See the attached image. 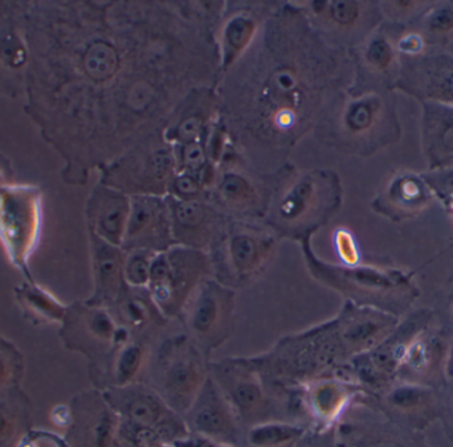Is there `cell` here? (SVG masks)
I'll return each mask as SVG.
<instances>
[{
  "mask_svg": "<svg viewBox=\"0 0 453 447\" xmlns=\"http://www.w3.org/2000/svg\"><path fill=\"white\" fill-rule=\"evenodd\" d=\"M327 19L337 26H351L358 20L361 7L356 2H333L325 4Z\"/></svg>",
  "mask_w": 453,
  "mask_h": 447,
  "instance_id": "cell-33",
  "label": "cell"
},
{
  "mask_svg": "<svg viewBox=\"0 0 453 447\" xmlns=\"http://www.w3.org/2000/svg\"><path fill=\"white\" fill-rule=\"evenodd\" d=\"M401 85L430 102L453 106V56L414 57L404 65Z\"/></svg>",
  "mask_w": 453,
  "mask_h": 447,
  "instance_id": "cell-16",
  "label": "cell"
},
{
  "mask_svg": "<svg viewBox=\"0 0 453 447\" xmlns=\"http://www.w3.org/2000/svg\"><path fill=\"white\" fill-rule=\"evenodd\" d=\"M319 432H316L314 430L313 436L311 437H309V430L306 432V435L303 436V438H301L300 441H298L297 443H296L293 447H326L325 445H322V443H319Z\"/></svg>",
  "mask_w": 453,
  "mask_h": 447,
  "instance_id": "cell-38",
  "label": "cell"
},
{
  "mask_svg": "<svg viewBox=\"0 0 453 447\" xmlns=\"http://www.w3.org/2000/svg\"><path fill=\"white\" fill-rule=\"evenodd\" d=\"M210 277L209 253L174 245L154 257L148 290L162 314L178 321L199 284Z\"/></svg>",
  "mask_w": 453,
  "mask_h": 447,
  "instance_id": "cell-5",
  "label": "cell"
},
{
  "mask_svg": "<svg viewBox=\"0 0 453 447\" xmlns=\"http://www.w3.org/2000/svg\"><path fill=\"white\" fill-rule=\"evenodd\" d=\"M279 237L258 220L228 219L210 247L212 278L234 290L252 284L266 270Z\"/></svg>",
  "mask_w": 453,
  "mask_h": 447,
  "instance_id": "cell-2",
  "label": "cell"
},
{
  "mask_svg": "<svg viewBox=\"0 0 453 447\" xmlns=\"http://www.w3.org/2000/svg\"><path fill=\"white\" fill-rule=\"evenodd\" d=\"M431 201L427 185L414 174H403L391 180L385 195L375 204L378 212L390 216H411L422 211Z\"/></svg>",
  "mask_w": 453,
  "mask_h": 447,
  "instance_id": "cell-23",
  "label": "cell"
},
{
  "mask_svg": "<svg viewBox=\"0 0 453 447\" xmlns=\"http://www.w3.org/2000/svg\"><path fill=\"white\" fill-rule=\"evenodd\" d=\"M452 208H453V199H452Z\"/></svg>",
  "mask_w": 453,
  "mask_h": 447,
  "instance_id": "cell-42",
  "label": "cell"
},
{
  "mask_svg": "<svg viewBox=\"0 0 453 447\" xmlns=\"http://www.w3.org/2000/svg\"><path fill=\"white\" fill-rule=\"evenodd\" d=\"M175 447H234L225 445V443H215V441L207 440V438L199 437V436L190 435L186 440L174 443Z\"/></svg>",
  "mask_w": 453,
  "mask_h": 447,
  "instance_id": "cell-35",
  "label": "cell"
},
{
  "mask_svg": "<svg viewBox=\"0 0 453 447\" xmlns=\"http://www.w3.org/2000/svg\"><path fill=\"white\" fill-rule=\"evenodd\" d=\"M210 376L217 383L240 424L245 429L274 417L284 396L266 384L250 358H226L210 361Z\"/></svg>",
  "mask_w": 453,
  "mask_h": 447,
  "instance_id": "cell-8",
  "label": "cell"
},
{
  "mask_svg": "<svg viewBox=\"0 0 453 447\" xmlns=\"http://www.w3.org/2000/svg\"><path fill=\"white\" fill-rule=\"evenodd\" d=\"M173 239L180 246L209 252L226 217L206 201H180L166 196Z\"/></svg>",
  "mask_w": 453,
  "mask_h": 447,
  "instance_id": "cell-14",
  "label": "cell"
},
{
  "mask_svg": "<svg viewBox=\"0 0 453 447\" xmlns=\"http://www.w3.org/2000/svg\"><path fill=\"white\" fill-rule=\"evenodd\" d=\"M26 447H64V445L60 441L50 437V436H37V437L32 438Z\"/></svg>",
  "mask_w": 453,
  "mask_h": 447,
  "instance_id": "cell-37",
  "label": "cell"
},
{
  "mask_svg": "<svg viewBox=\"0 0 453 447\" xmlns=\"http://www.w3.org/2000/svg\"><path fill=\"white\" fill-rule=\"evenodd\" d=\"M153 345V340L132 337L114 350L106 361L108 390L143 382Z\"/></svg>",
  "mask_w": 453,
  "mask_h": 447,
  "instance_id": "cell-22",
  "label": "cell"
},
{
  "mask_svg": "<svg viewBox=\"0 0 453 447\" xmlns=\"http://www.w3.org/2000/svg\"><path fill=\"white\" fill-rule=\"evenodd\" d=\"M95 262V294L88 302L95 307L111 308L124 289L125 252L92 234Z\"/></svg>",
  "mask_w": 453,
  "mask_h": 447,
  "instance_id": "cell-19",
  "label": "cell"
},
{
  "mask_svg": "<svg viewBox=\"0 0 453 447\" xmlns=\"http://www.w3.org/2000/svg\"><path fill=\"white\" fill-rule=\"evenodd\" d=\"M305 425L288 420H269L248 428L244 445L248 447H293L308 432Z\"/></svg>",
  "mask_w": 453,
  "mask_h": 447,
  "instance_id": "cell-24",
  "label": "cell"
},
{
  "mask_svg": "<svg viewBox=\"0 0 453 447\" xmlns=\"http://www.w3.org/2000/svg\"><path fill=\"white\" fill-rule=\"evenodd\" d=\"M178 321L191 342L211 361L214 352L231 339L236 329V292L210 277L199 284Z\"/></svg>",
  "mask_w": 453,
  "mask_h": 447,
  "instance_id": "cell-7",
  "label": "cell"
},
{
  "mask_svg": "<svg viewBox=\"0 0 453 447\" xmlns=\"http://www.w3.org/2000/svg\"><path fill=\"white\" fill-rule=\"evenodd\" d=\"M0 182H2V175H0ZM0 186H2V183H0Z\"/></svg>",
  "mask_w": 453,
  "mask_h": 447,
  "instance_id": "cell-41",
  "label": "cell"
},
{
  "mask_svg": "<svg viewBox=\"0 0 453 447\" xmlns=\"http://www.w3.org/2000/svg\"><path fill=\"white\" fill-rule=\"evenodd\" d=\"M105 400L121 420L119 436L133 445H174L191 435L183 417L172 411L146 383L109 388Z\"/></svg>",
  "mask_w": 453,
  "mask_h": 447,
  "instance_id": "cell-4",
  "label": "cell"
},
{
  "mask_svg": "<svg viewBox=\"0 0 453 447\" xmlns=\"http://www.w3.org/2000/svg\"><path fill=\"white\" fill-rule=\"evenodd\" d=\"M306 266L311 276L325 286L345 295L356 305L385 310L386 299L399 292H411L406 277L396 271L382 270L372 266H337L325 262L314 253L311 239L301 242Z\"/></svg>",
  "mask_w": 453,
  "mask_h": 447,
  "instance_id": "cell-6",
  "label": "cell"
},
{
  "mask_svg": "<svg viewBox=\"0 0 453 447\" xmlns=\"http://www.w3.org/2000/svg\"><path fill=\"white\" fill-rule=\"evenodd\" d=\"M433 392L423 385L414 384V383H403V384L396 385L388 390L386 400L396 411L417 412L419 409L428 405Z\"/></svg>",
  "mask_w": 453,
  "mask_h": 447,
  "instance_id": "cell-27",
  "label": "cell"
},
{
  "mask_svg": "<svg viewBox=\"0 0 453 447\" xmlns=\"http://www.w3.org/2000/svg\"><path fill=\"white\" fill-rule=\"evenodd\" d=\"M5 428H7V420H5V417L0 413V435L4 432Z\"/></svg>",
  "mask_w": 453,
  "mask_h": 447,
  "instance_id": "cell-40",
  "label": "cell"
},
{
  "mask_svg": "<svg viewBox=\"0 0 453 447\" xmlns=\"http://www.w3.org/2000/svg\"><path fill=\"white\" fill-rule=\"evenodd\" d=\"M166 196H130V215L122 250L161 253L174 246Z\"/></svg>",
  "mask_w": 453,
  "mask_h": 447,
  "instance_id": "cell-12",
  "label": "cell"
},
{
  "mask_svg": "<svg viewBox=\"0 0 453 447\" xmlns=\"http://www.w3.org/2000/svg\"><path fill=\"white\" fill-rule=\"evenodd\" d=\"M335 335L346 360L380 347L395 331L399 319L395 314L356 305L346 300L340 313L332 319Z\"/></svg>",
  "mask_w": 453,
  "mask_h": 447,
  "instance_id": "cell-10",
  "label": "cell"
},
{
  "mask_svg": "<svg viewBox=\"0 0 453 447\" xmlns=\"http://www.w3.org/2000/svg\"><path fill=\"white\" fill-rule=\"evenodd\" d=\"M5 375H7V363H5L4 359L0 356V382L4 379Z\"/></svg>",
  "mask_w": 453,
  "mask_h": 447,
  "instance_id": "cell-39",
  "label": "cell"
},
{
  "mask_svg": "<svg viewBox=\"0 0 453 447\" xmlns=\"http://www.w3.org/2000/svg\"><path fill=\"white\" fill-rule=\"evenodd\" d=\"M156 254L157 253L149 252V250H130V252H125V284L132 287L148 289L151 265H153Z\"/></svg>",
  "mask_w": 453,
  "mask_h": 447,
  "instance_id": "cell-28",
  "label": "cell"
},
{
  "mask_svg": "<svg viewBox=\"0 0 453 447\" xmlns=\"http://www.w3.org/2000/svg\"><path fill=\"white\" fill-rule=\"evenodd\" d=\"M183 420L191 435L229 446L244 445V428L211 376Z\"/></svg>",
  "mask_w": 453,
  "mask_h": 447,
  "instance_id": "cell-11",
  "label": "cell"
},
{
  "mask_svg": "<svg viewBox=\"0 0 453 447\" xmlns=\"http://www.w3.org/2000/svg\"><path fill=\"white\" fill-rule=\"evenodd\" d=\"M255 29V21L248 16H234L228 21L225 29V36H223V47H225L223 65H225V69L228 68L239 57L240 52L250 44Z\"/></svg>",
  "mask_w": 453,
  "mask_h": 447,
  "instance_id": "cell-26",
  "label": "cell"
},
{
  "mask_svg": "<svg viewBox=\"0 0 453 447\" xmlns=\"http://www.w3.org/2000/svg\"><path fill=\"white\" fill-rule=\"evenodd\" d=\"M21 297L26 305L42 318L56 322L63 321L65 315V308L52 295L42 292L39 287H28L21 292Z\"/></svg>",
  "mask_w": 453,
  "mask_h": 447,
  "instance_id": "cell-29",
  "label": "cell"
},
{
  "mask_svg": "<svg viewBox=\"0 0 453 447\" xmlns=\"http://www.w3.org/2000/svg\"><path fill=\"white\" fill-rule=\"evenodd\" d=\"M295 390L301 408L313 421L314 430L326 432L361 393V387L350 377L332 374L311 380Z\"/></svg>",
  "mask_w": 453,
  "mask_h": 447,
  "instance_id": "cell-13",
  "label": "cell"
},
{
  "mask_svg": "<svg viewBox=\"0 0 453 447\" xmlns=\"http://www.w3.org/2000/svg\"><path fill=\"white\" fill-rule=\"evenodd\" d=\"M425 47V39L418 34H410L402 37L398 48L402 53L407 56H418Z\"/></svg>",
  "mask_w": 453,
  "mask_h": 447,
  "instance_id": "cell-34",
  "label": "cell"
},
{
  "mask_svg": "<svg viewBox=\"0 0 453 447\" xmlns=\"http://www.w3.org/2000/svg\"><path fill=\"white\" fill-rule=\"evenodd\" d=\"M428 36L433 39H444L453 34V3L441 5L428 13L425 21Z\"/></svg>",
  "mask_w": 453,
  "mask_h": 447,
  "instance_id": "cell-30",
  "label": "cell"
},
{
  "mask_svg": "<svg viewBox=\"0 0 453 447\" xmlns=\"http://www.w3.org/2000/svg\"><path fill=\"white\" fill-rule=\"evenodd\" d=\"M209 359L185 332L172 335L153 345L143 383L185 417L209 379Z\"/></svg>",
  "mask_w": 453,
  "mask_h": 447,
  "instance_id": "cell-3",
  "label": "cell"
},
{
  "mask_svg": "<svg viewBox=\"0 0 453 447\" xmlns=\"http://www.w3.org/2000/svg\"><path fill=\"white\" fill-rule=\"evenodd\" d=\"M441 345L434 337H427L420 332L404 351L399 369L407 368L412 374L426 375L434 371L441 359Z\"/></svg>",
  "mask_w": 453,
  "mask_h": 447,
  "instance_id": "cell-25",
  "label": "cell"
},
{
  "mask_svg": "<svg viewBox=\"0 0 453 447\" xmlns=\"http://www.w3.org/2000/svg\"><path fill=\"white\" fill-rule=\"evenodd\" d=\"M385 117L382 98L374 95H361L349 100L338 111L334 130L343 140L359 142L374 134Z\"/></svg>",
  "mask_w": 453,
  "mask_h": 447,
  "instance_id": "cell-21",
  "label": "cell"
},
{
  "mask_svg": "<svg viewBox=\"0 0 453 447\" xmlns=\"http://www.w3.org/2000/svg\"><path fill=\"white\" fill-rule=\"evenodd\" d=\"M334 247L343 266H357L361 262V252L356 237L349 229L338 228L334 231Z\"/></svg>",
  "mask_w": 453,
  "mask_h": 447,
  "instance_id": "cell-31",
  "label": "cell"
},
{
  "mask_svg": "<svg viewBox=\"0 0 453 447\" xmlns=\"http://www.w3.org/2000/svg\"><path fill=\"white\" fill-rule=\"evenodd\" d=\"M422 140L431 169L453 166V106L425 102Z\"/></svg>",
  "mask_w": 453,
  "mask_h": 447,
  "instance_id": "cell-20",
  "label": "cell"
},
{
  "mask_svg": "<svg viewBox=\"0 0 453 447\" xmlns=\"http://www.w3.org/2000/svg\"><path fill=\"white\" fill-rule=\"evenodd\" d=\"M130 215V196L116 188H101L89 206L92 234L114 246L122 247Z\"/></svg>",
  "mask_w": 453,
  "mask_h": 447,
  "instance_id": "cell-18",
  "label": "cell"
},
{
  "mask_svg": "<svg viewBox=\"0 0 453 447\" xmlns=\"http://www.w3.org/2000/svg\"><path fill=\"white\" fill-rule=\"evenodd\" d=\"M109 311L119 326L127 329L133 337L142 339L154 340L170 322L159 310L148 289L127 284Z\"/></svg>",
  "mask_w": 453,
  "mask_h": 447,
  "instance_id": "cell-17",
  "label": "cell"
},
{
  "mask_svg": "<svg viewBox=\"0 0 453 447\" xmlns=\"http://www.w3.org/2000/svg\"><path fill=\"white\" fill-rule=\"evenodd\" d=\"M365 60L370 68L385 71L394 61L393 45L385 37H374L365 50Z\"/></svg>",
  "mask_w": 453,
  "mask_h": 447,
  "instance_id": "cell-32",
  "label": "cell"
},
{
  "mask_svg": "<svg viewBox=\"0 0 453 447\" xmlns=\"http://www.w3.org/2000/svg\"><path fill=\"white\" fill-rule=\"evenodd\" d=\"M207 201L228 219L263 222L269 195L242 172L226 171L215 180Z\"/></svg>",
  "mask_w": 453,
  "mask_h": 447,
  "instance_id": "cell-15",
  "label": "cell"
},
{
  "mask_svg": "<svg viewBox=\"0 0 453 447\" xmlns=\"http://www.w3.org/2000/svg\"><path fill=\"white\" fill-rule=\"evenodd\" d=\"M343 447H403L401 443L388 438H370V440L356 441L345 443Z\"/></svg>",
  "mask_w": 453,
  "mask_h": 447,
  "instance_id": "cell-36",
  "label": "cell"
},
{
  "mask_svg": "<svg viewBox=\"0 0 453 447\" xmlns=\"http://www.w3.org/2000/svg\"><path fill=\"white\" fill-rule=\"evenodd\" d=\"M342 201L340 180L330 171L290 175L277 182L263 223L280 239L303 242L324 228Z\"/></svg>",
  "mask_w": 453,
  "mask_h": 447,
  "instance_id": "cell-1",
  "label": "cell"
},
{
  "mask_svg": "<svg viewBox=\"0 0 453 447\" xmlns=\"http://www.w3.org/2000/svg\"><path fill=\"white\" fill-rule=\"evenodd\" d=\"M39 190L31 186H0V241L19 269H26L39 241Z\"/></svg>",
  "mask_w": 453,
  "mask_h": 447,
  "instance_id": "cell-9",
  "label": "cell"
}]
</instances>
